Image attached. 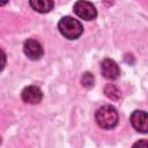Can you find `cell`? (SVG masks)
Returning <instances> with one entry per match:
<instances>
[{
  "mask_svg": "<svg viewBox=\"0 0 148 148\" xmlns=\"http://www.w3.org/2000/svg\"><path fill=\"white\" fill-rule=\"evenodd\" d=\"M141 145H146V146H148V142H147V141H140V142L135 143L134 146H141Z\"/></svg>",
  "mask_w": 148,
  "mask_h": 148,
  "instance_id": "cell-10",
  "label": "cell"
},
{
  "mask_svg": "<svg viewBox=\"0 0 148 148\" xmlns=\"http://www.w3.org/2000/svg\"><path fill=\"white\" fill-rule=\"evenodd\" d=\"M29 3L38 13H47L53 8V0H29Z\"/></svg>",
  "mask_w": 148,
  "mask_h": 148,
  "instance_id": "cell-8",
  "label": "cell"
},
{
  "mask_svg": "<svg viewBox=\"0 0 148 148\" xmlns=\"http://www.w3.org/2000/svg\"><path fill=\"white\" fill-rule=\"evenodd\" d=\"M130 121L132 126L140 133H148V113L141 110L132 112Z\"/></svg>",
  "mask_w": 148,
  "mask_h": 148,
  "instance_id": "cell-4",
  "label": "cell"
},
{
  "mask_svg": "<svg viewBox=\"0 0 148 148\" xmlns=\"http://www.w3.org/2000/svg\"><path fill=\"white\" fill-rule=\"evenodd\" d=\"M23 51H24L25 56L31 60H37V59L42 58V56L44 53L43 46L40 45L39 42H37L35 39L25 40V43L23 45Z\"/></svg>",
  "mask_w": 148,
  "mask_h": 148,
  "instance_id": "cell-5",
  "label": "cell"
},
{
  "mask_svg": "<svg viewBox=\"0 0 148 148\" xmlns=\"http://www.w3.org/2000/svg\"><path fill=\"white\" fill-rule=\"evenodd\" d=\"M73 10L80 18H83L87 21L94 20L97 15V10H96L95 6L91 2L86 1V0L76 1L73 6Z\"/></svg>",
  "mask_w": 148,
  "mask_h": 148,
  "instance_id": "cell-3",
  "label": "cell"
},
{
  "mask_svg": "<svg viewBox=\"0 0 148 148\" xmlns=\"http://www.w3.org/2000/svg\"><path fill=\"white\" fill-rule=\"evenodd\" d=\"M95 119L99 127L110 130L118 124V112L112 105H103L96 111Z\"/></svg>",
  "mask_w": 148,
  "mask_h": 148,
  "instance_id": "cell-1",
  "label": "cell"
},
{
  "mask_svg": "<svg viewBox=\"0 0 148 148\" xmlns=\"http://www.w3.org/2000/svg\"><path fill=\"white\" fill-rule=\"evenodd\" d=\"M43 92L36 86H28L22 90V99L29 104H37L42 101Z\"/></svg>",
  "mask_w": 148,
  "mask_h": 148,
  "instance_id": "cell-7",
  "label": "cell"
},
{
  "mask_svg": "<svg viewBox=\"0 0 148 148\" xmlns=\"http://www.w3.org/2000/svg\"><path fill=\"white\" fill-rule=\"evenodd\" d=\"M82 84L87 88H90L91 86H94V76L90 73H86L82 76Z\"/></svg>",
  "mask_w": 148,
  "mask_h": 148,
  "instance_id": "cell-9",
  "label": "cell"
},
{
  "mask_svg": "<svg viewBox=\"0 0 148 148\" xmlns=\"http://www.w3.org/2000/svg\"><path fill=\"white\" fill-rule=\"evenodd\" d=\"M7 1H8V0H1V2H0V3H1V6H3V5L7 2Z\"/></svg>",
  "mask_w": 148,
  "mask_h": 148,
  "instance_id": "cell-11",
  "label": "cell"
},
{
  "mask_svg": "<svg viewBox=\"0 0 148 148\" xmlns=\"http://www.w3.org/2000/svg\"><path fill=\"white\" fill-rule=\"evenodd\" d=\"M101 71L102 74L105 79L108 80H116L120 75V69L119 66L117 65L116 61L111 59H104L101 64Z\"/></svg>",
  "mask_w": 148,
  "mask_h": 148,
  "instance_id": "cell-6",
  "label": "cell"
},
{
  "mask_svg": "<svg viewBox=\"0 0 148 148\" xmlns=\"http://www.w3.org/2000/svg\"><path fill=\"white\" fill-rule=\"evenodd\" d=\"M58 29H59L60 34L68 39L79 38L83 31V27L80 23V21H77L76 18L71 17V16L62 17L58 23Z\"/></svg>",
  "mask_w": 148,
  "mask_h": 148,
  "instance_id": "cell-2",
  "label": "cell"
}]
</instances>
